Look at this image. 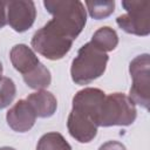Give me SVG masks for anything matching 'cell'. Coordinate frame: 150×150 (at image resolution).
I'll return each instance as SVG.
<instances>
[{
	"label": "cell",
	"instance_id": "9a60e30c",
	"mask_svg": "<svg viewBox=\"0 0 150 150\" xmlns=\"http://www.w3.org/2000/svg\"><path fill=\"white\" fill-rule=\"evenodd\" d=\"M36 150H71V146L61 134L47 132L39 139Z\"/></svg>",
	"mask_w": 150,
	"mask_h": 150
},
{
	"label": "cell",
	"instance_id": "3957f363",
	"mask_svg": "<svg viewBox=\"0 0 150 150\" xmlns=\"http://www.w3.org/2000/svg\"><path fill=\"white\" fill-rule=\"evenodd\" d=\"M137 110L129 96L122 93L105 95L97 118L98 127L130 125L135 122Z\"/></svg>",
	"mask_w": 150,
	"mask_h": 150
},
{
	"label": "cell",
	"instance_id": "7c38bea8",
	"mask_svg": "<svg viewBox=\"0 0 150 150\" xmlns=\"http://www.w3.org/2000/svg\"><path fill=\"white\" fill-rule=\"evenodd\" d=\"M27 102L33 107L38 117H50L54 115L57 108L56 97L47 90H38L27 96Z\"/></svg>",
	"mask_w": 150,
	"mask_h": 150
},
{
	"label": "cell",
	"instance_id": "8992f818",
	"mask_svg": "<svg viewBox=\"0 0 150 150\" xmlns=\"http://www.w3.org/2000/svg\"><path fill=\"white\" fill-rule=\"evenodd\" d=\"M132 79L129 97L135 104L149 109L150 104V57L149 54L136 56L129 64Z\"/></svg>",
	"mask_w": 150,
	"mask_h": 150
},
{
	"label": "cell",
	"instance_id": "ac0fdd59",
	"mask_svg": "<svg viewBox=\"0 0 150 150\" xmlns=\"http://www.w3.org/2000/svg\"><path fill=\"white\" fill-rule=\"evenodd\" d=\"M98 150H127L125 146L121 143V142H117V141H108L105 143H103Z\"/></svg>",
	"mask_w": 150,
	"mask_h": 150
},
{
	"label": "cell",
	"instance_id": "8fae6325",
	"mask_svg": "<svg viewBox=\"0 0 150 150\" xmlns=\"http://www.w3.org/2000/svg\"><path fill=\"white\" fill-rule=\"evenodd\" d=\"M9 57L13 67L22 75L29 73L40 63L39 57L36 56L34 50L23 43L15 45L11 49Z\"/></svg>",
	"mask_w": 150,
	"mask_h": 150
},
{
	"label": "cell",
	"instance_id": "e0dca14e",
	"mask_svg": "<svg viewBox=\"0 0 150 150\" xmlns=\"http://www.w3.org/2000/svg\"><path fill=\"white\" fill-rule=\"evenodd\" d=\"M16 94V87L12 79L1 76L0 77V109L8 107Z\"/></svg>",
	"mask_w": 150,
	"mask_h": 150
},
{
	"label": "cell",
	"instance_id": "52a82bcc",
	"mask_svg": "<svg viewBox=\"0 0 150 150\" xmlns=\"http://www.w3.org/2000/svg\"><path fill=\"white\" fill-rule=\"evenodd\" d=\"M6 14L8 25L18 33L29 29L36 18L35 4L30 0L6 1Z\"/></svg>",
	"mask_w": 150,
	"mask_h": 150
},
{
	"label": "cell",
	"instance_id": "4fadbf2b",
	"mask_svg": "<svg viewBox=\"0 0 150 150\" xmlns=\"http://www.w3.org/2000/svg\"><path fill=\"white\" fill-rule=\"evenodd\" d=\"M22 76H23L25 83L29 88L36 89V90H43L52 82V75H50L49 69L41 62L35 68H33L29 73Z\"/></svg>",
	"mask_w": 150,
	"mask_h": 150
},
{
	"label": "cell",
	"instance_id": "30bf717a",
	"mask_svg": "<svg viewBox=\"0 0 150 150\" xmlns=\"http://www.w3.org/2000/svg\"><path fill=\"white\" fill-rule=\"evenodd\" d=\"M36 114L27 100H19L6 114V121L11 129L16 132H26L33 128Z\"/></svg>",
	"mask_w": 150,
	"mask_h": 150
},
{
	"label": "cell",
	"instance_id": "9c48e42d",
	"mask_svg": "<svg viewBox=\"0 0 150 150\" xmlns=\"http://www.w3.org/2000/svg\"><path fill=\"white\" fill-rule=\"evenodd\" d=\"M104 97H105L104 91H102L98 88H90V87L84 88L74 95L71 109L82 111L91 116L97 124V118H98Z\"/></svg>",
	"mask_w": 150,
	"mask_h": 150
},
{
	"label": "cell",
	"instance_id": "277c9868",
	"mask_svg": "<svg viewBox=\"0 0 150 150\" xmlns=\"http://www.w3.org/2000/svg\"><path fill=\"white\" fill-rule=\"evenodd\" d=\"M73 40L62 35L48 22L38 29L32 38V47L48 60H60L70 50Z\"/></svg>",
	"mask_w": 150,
	"mask_h": 150
},
{
	"label": "cell",
	"instance_id": "d6986e66",
	"mask_svg": "<svg viewBox=\"0 0 150 150\" xmlns=\"http://www.w3.org/2000/svg\"><path fill=\"white\" fill-rule=\"evenodd\" d=\"M7 23V14H6V1H0V29L4 28Z\"/></svg>",
	"mask_w": 150,
	"mask_h": 150
},
{
	"label": "cell",
	"instance_id": "ffe728a7",
	"mask_svg": "<svg viewBox=\"0 0 150 150\" xmlns=\"http://www.w3.org/2000/svg\"><path fill=\"white\" fill-rule=\"evenodd\" d=\"M0 150H15V149L11 148V146H2V148H0Z\"/></svg>",
	"mask_w": 150,
	"mask_h": 150
},
{
	"label": "cell",
	"instance_id": "5bb4252c",
	"mask_svg": "<svg viewBox=\"0 0 150 150\" xmlns=\"http://www.w3.org/2000/svg\"><path fill=\"white\" fill-rule=\"evenodd\" d=\"M90 42L100 50L107 53V52L114 50L117 47L118 36H117V33L115 32V29H112L111 27L104 26V27L98 28L94 33Z\"/></svg>",
	"mask_w": 150,
	"mask_h": 150
},
{
	"label": "cell",
	"instance_id": "6da1fadb",
	"mask_svg": "<svg viewBox=\"0 0 150 150\" xmlns=\"http://www.w3.org/2000/svg\"><path fill=\"white\" fill-rule=\"evenodd\" d=\"M43 6L53 15L48 23L70 40H75L87 22L84 5L79 0H46Z\"/></svg>",
	"mask_w": 150,
	"mask_h": 150
},
{
	"label": "cell",
	"instance_id": "5b68a950",
	"mask_svg": "<svg viewBox=\"0 0 150 150\" xmlns=\"http://www.w3.org/2000/svg\"><path fill=\"white\" fill-rule=\"evenodd\" d=\"M125 14L117 16L116 23L129 34L146 36L150 33V1H122Z\"/></svg>",
	"mask_w": 150,
	"mask_h": 150
},
{
	"label": "cell",
	"instance_id": "2e32d148",
	"mask_svg": "<svg viewBox=\"0 0 150 150\" xmlns=\"http://www.w3.org/2000/svg\"><path fill=\"white\" fill-rule=\"evenodd\" d=\"M89 15L95 20H101L110 14L115 9V1H86Z\"/></svg>",
	"mask_w": 150,
	"mask_h": 150
},
{
	"label": "cell",
	"instance_id": "7a4b0ae2",
	"mask_svg": "<svg viewBox=\"0 0 150 150\" xmlns=\"http://www.w3.org/2000/svg\"><path fill=\"white\" fill-rule=\"evenodd\" d=\"M109 56L91 42L83 45L74 57L70 67L71 80L76 84H88L105 71Z\"/></svg>",
	"mask_w": 150,
	"mask_h": 150
},
{
	"label": "cell",
	"instance_id": "ba28073f",
	"mask_svg": "<svg viewBox=\"0 0 150 150\" xmlns=\"http://www.w3.org/2000/svg\"><path fill=\"white\" fill-rule=\"evenodd\" d=\"M67 128L70 136L77 142L89 143L96 137L98 125L91 116L71 109L67 120Z\"/></svg>",
	"mask_w": 150,
	"mask_h": 150
}]
</instances>
